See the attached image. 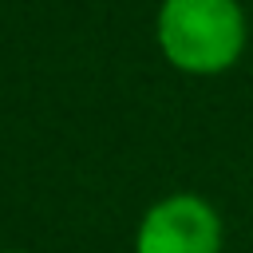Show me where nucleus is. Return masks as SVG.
Masks as SVG:
<instances>
[{
    "label": "nucleus",
    "instance_id": "7ed1b4c3",
    "mask_svg": "<svg viewBox=\"0 0 253 253\" xmlns=\"http://www.w3.org/2000/svg\"><path fill=\"white\" fill-rule=\"evenodd\" d=\"M8 253H16V249H8Z\"/></svg>",
    "mask_w": 253,
    "mask_h": 253
},
{
    "label": "nucleus",
    "instance_id": "f03ea898",
    "mask_svg": "<svg viewBox=\"0 0 253 253\" xmlns=\"http://www.w3.org/2000/svg\"><path fill=\"white\" fill-rule=\"evenodd\" d=\"M225 229L202 194L158 198L134 233V253H221Z\"/></svg>",
    "mask_w": 253,
    "mask_h": 253
},
{
    "label": "nucleus",
    "instance_id": "f257e3e1",
    "mask_svg": "<svg viewBox=\"0 0 253 253\" xmlns=\"http://www.w3.org/2000/svg\"><path fill=\"white\" fill-rule=\"evenodd\" d=\"M158 51L186 75L229 71L249 40L241 0H162L154 20Z\"/></svg>",
    "mask_w": 253,
    "mask_h": 253
}]
</instances>
